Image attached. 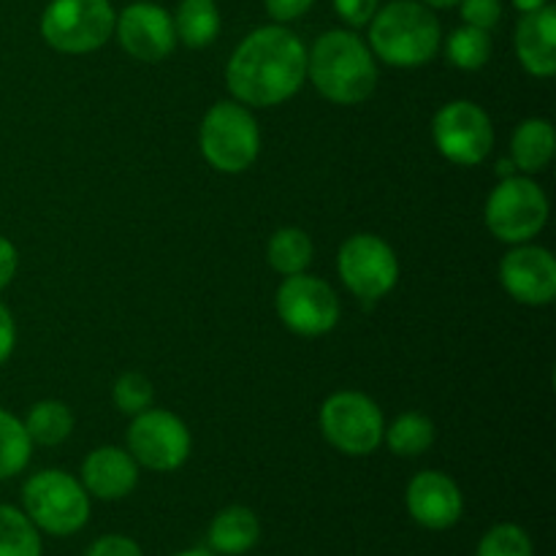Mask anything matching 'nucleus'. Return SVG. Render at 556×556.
<instances>
[{
  "instance_id": "1",
  "label": "nucleus",
  "mask_w": 556,
  "mask_h": 556,
  "mask_svg": "<svg viewBox=\"0 0 556 556\" xmlns=\"http://www.w3.org/2000/svg\"><path fill=\"white\" fill-rule=\"evenodd\" d=\"M307 79V47L282 25H264L242 38L226 65V85L239 103L277 106L296 96Z\"/></svg>"
},
{
  "instance_id": "29",
  "label": "nucleus",
  "mask_w": 556,
  "mask_h": 556,
  "mask_svg": "<svg viewBox=\"0 0 556 556\" xmlns=\"http://www.w3.org/2000/svg\"><path fill=\"white\" fill-rule=\"evenodd\" d=\"M459 14L465 25L492 30L503 20V0H459Z\"/></svg>"
},
{
  "instance_id": "10",
  "label": "nucleus",
  "mask_w": 556,
  "mask_h": 556,
  "mask_svg": "<svg viewBox=\"0 0 556 556\" xmlns=\"http://www.w3.org/2000/svg\"><path fill=\"white\" fill-rule=\"evenodd\" d=\"M432 139L445 161L456 166H478L492 155V117L472 101H451L434 114Z\"/></svg>"
},
{
  "instance_id": "8",
  "label": "nucleus",
  "mask_w": 556,
  "mask_h": 556,
  "mask_svg": "<svg viewBox=\"0 0 556 556\" xmlns=\"http://www.w3.org/2000/svg\"><path fill=\"white\" fill-rule=\"evenodd\" d=\"M320 432L340 454L369 456L383 443V410L362 391H337L320 407Z\"/></svg>"
},
{
  "instance_id": "23",
  "label": "nucleus",
  "mask_w": 556,
  "mask_h": 556,
  "mask_svg": "<svg viewBox=\"0 0 556 556\" xmlns=\"http://www.w3.org/2000/svg\"><path fill=\"white\" fill-rule=\"evenodd\" d=\"M386 445L396 456H421L434 443V424L421 413H402L383 432Z\"/></svg>"
},
{
  "instance_id": "12",
  "label": "nucleus",
  "mask_w": 556,
  "mask_h": 556,
  "mask_svg": "<svg viewBox=\"0 0 556 556\" xmlns=\"http://www.w3.org/2000/svg\"><path fill=\"white\" fill-rule=\"evenodd\" d=\"M275 307L286 329L299 337L329 334L340 324V299L320 277L291 275L277 288Z\"/></svg>"
},
{
  "instance_id": "28",
  "label": "nucleus",
  "mask_w": 556,
  "mask_h": 556,
  "mask_svg": "<svg viewBox=\"0 0 556 556\" xmlns=\"http://www.w3.org/2000/svg\"><path fill=\"white\" fill-rule=\"evenodd\" d=\"M476 556H535V548L519 525H497L481 538Z\"/></svg>"
},
{
  "instance_id": "11",
  "label": "nucleus",
  "mask_w": 556,
  "mask_h": 556,
  "mask_svg": "<svg viewBox=\"0 0 556 556\" xmlns=\"http://www.w3.org/2000/svg\"><path fill=\"white\" fill-rule=\"evenodd\" d=\"M337 271L353 296L364 299V302H378L396 288L400 261H396L391 244L380 237L356 233V237L345 239V244L340 248Z\"/></svg>"
},
{
  "instance_id": "37",
  "label": "nucleus",
  "mask_w": 556,
  "mask_h": 556,
  "mask_svg": "<svg viewBox=\"0 0 556 556\" xmlns=\"http://www.w3.org/2000/svg\"><path fill=\"white\" fill-rule=\"evenodd\" d=\"M174 556H217V554H215V552H210V548H190V552L174 554Z\"/></svg>"
},
{
  "instance_id": "30",
  "label": "nucleus",
  "mask_w": 556,
  "mask_h": 556,
  "mask_svg": "<svg viewBox=\"0 0 556 556\" xmlns=\"http://www.w3.org/2000/svg\"><path fill=\"white\" fill-rule=\"evenodd\" d=\"M85 556H144L139 543L125 535H103L96 543H90Z\"/></svg>"
},
{
  "instance_id": "16",
  "label": "nucleus",
  "mask_w": 556,
  "mask_h": 556,
  "mask_svg": "<svg viewBox=\"0 0 556 556\" xmlns=\"http://www.w3.org/2000/svg\"><path fill=\"white\" fill-rule=\"evenodd\" d=\"M136 483H139V462L130 456V451L117 448V445H101L90 451L81 465L85 492L106 503L128 497Z\"/></svg>"
},
{
  "instance_id": "32",
  "label": "nucleus",
  "mask_w": 556,
  "mask_h": 556,
  "mask_svg": "<svg viewBox=\"0 0 556 556\" xmlns=\"http://www.w3.org/2000/svg\"><path fill=\"white\" fill-rule=\"evenodd\" d=\"M315 0H264L266 11L275 22H293L313 9Z\"/></svg>"
},
{
  "instance_id": "6",
  "label": "nucleus",
  "mask_w": 556,
  "mask_h": 556,
  "mask_svg": "<svg viewBox=\"0 0 556 556\" xmlns=\"http://www.w3.org/2000/svg\"><path fill=\"white\" fill-rule=\"evenodd\" d=\"M114 14L109 0H49L41 14V36L65 54H87L114 36Z\"/></svg>"
},
{
  "instance_id": "13",
  "label": "nucleus",
  "mask_w": 556,
  "mask_h": 556,
  "mask_svg": "<svg viewBox=\"0 0 556 556\" xmlns=\"http://www.w3.org/2000/svg\"><path fill=\"white\" fill-rule=\"evenodd\" d=\"M114 36L119 47L141 63H161L177 47L174 16L163 5L147 0L125 5L114 22Z\"/></svg>"
},
{
  "instance_id": "5",
  "label": "nucleus",
  "mask_w": 556,
  "mask_h": 556,
  "mask_svg": "<svg viewBox=\"0 0 556 556\" xmlns=\"http://www.w3.org/2000/svg\"><path fill=\"white\" fill-rule=\"evenodd\" d=\"M199 147L204 161L217 172H248L261 152V130L253 112L239 101H217L201 119Z\"/></svg>"
},
{
  "instance_id": "24",
  "label": "nucleus",
  "mask_w": 556,
  "mask_h": 556,
  "mask_svg": "<svg viewBox=\"0 0 556 556\" xmlns=\"http://www.w3.org/2000/svg\"><path fill=\"white\" fill-rule=\"evenodd\" d=\"M33 454V440L14 413L0 407V481L20 476Z\"/></svg>"
},
{
  "instance_id": "35",
  "label": "nucleus",
  "mask_w": 556,
  "mask_h": 556,
  "mask_svg": "<svg viewBox=\"0 0 556 556\" xmlns=\"http://www.w3.org/2000/svg\"><path fill=\"white\" fill-rule=\"evenodd\" d=\"M514 5L521 11V14H532V11L546 9L548 0H514Z\"/></svg>"
},
{
  "instance_id": "18",
  "label": "nucleus",
  "mask_w": 556,
  "mask_h": 556,
  "mask_svg": "<svg viewBox=\"0 0 556 556\" xmlns=\"http://www.w3.org/2000/svg\"><path fill=\"white\" fill-rule=\"evenodd\" d=\"M258 516L244 505H228L212 519L206 541H210V552L217 556H242L258 543Z\"/></svg>"
},
{
  "instance_id": "4",
  "label": "nucleus",
  "mask_w": 556,
  "mask_h": 556,
  "mask_svg": "<svg viewBox=\"0 0 556 556\" xmlns=\"http://www.w3.org/2000/svg\"><path fill=\"white\" fill-rule=\"evenodd\" d=\"M25 516L38 532L68 538L90 521V494L79 478L63 470H41L22 486Z\"/></svg>"
},
{
  "instance_id": "25",
  "label": "nucleus",
  "mask_w": 556,
  "mask_h": 556,
  "mask_svg": "<svg viewBox=\"0 0 556 556\" xmlns=\"http://www.w3.org/2000/svg\"><path fill=\"white\" fill-rule=\"evenodd\" d=\"M0 556H41V532L11 505H0Z\"/></svg>"
},
{
  "instance_id": "36",
  "label": "nucleus",
  "mask_w": 556,
  "mask_h": 556,
  "mask_svg": "<svg viewBox=\"0 0 556 556\" xmlns=\"http://www.w3.org/2000/svg\"><path fill=\"white\" fill-rule=\"evenodd\" d=\"M424 5H429V9H451V5H456L459 0H421Z\"/></svg>"
},
{
  "instance_id": "9",
  "label": "nucleus",
  "mask_w": 556,
  "mask_h": 556,
  "mask_svg": "<svg viewBox=\"0 0 556 556\" xmlns=\"http://www.w3.org/2000/svg\"><path fill=\"white\" fill-rule=\"evenodd\" d=\"M193 438L188 424L168 410L147 407L128 427V451L152 472H174L188 462Z\"/></svg>"
},
{
  "instance_id": "33",
  "label": "nucleus",
  "mask_w": 556,
  "mask_h": 556,
  "mask_svg": "<svg viewBox=\"0 0 556 556\" xmlns=\"http://www.w3.org/2000/svg\"><path fill=\"white\" fill-rule=\"evenodd\" d=\"M16 345V326H14V315L9 313L5 304H0V367L9 362V356L14 353Z\"/></svg>"
},
{
  "instance_id": "2",
  "label": "nucleus",
  "mask_w": 556,
  "mask_h": 556,
  "mask_svg": "<svg viewBox=\"0 0 556 556\" xmlns=\"http://www.w3.org/2000/svg\"><path fill=\"white\" fill-rule=\"evenodd\" d=\"M307 76L326 101L356 106L378 87V63L356 33L329 30L307 52Z\"/></svg>"
},
{
  "instance_id": "17",
  "label": "nucleus",
  "mask_w": 556,
  "mask_h": 556,
  "mask_svg": "<svg viewBox=\"0 0 556 556\" xmlns=\"http://www.w3.org/2000/svg\"><path fill=\"white\" fill-rule=\"evenodd\" d=\"M516 54L527 74L548 76L556 74V9L546 5L541 11L525 14L516 25Z\"/></svg>"
},
{
  "instance_id": "21",
  "label": "nucleus",
  "mask_w": 556,
  "mask_h": 556,
  "mask_svg": "<svg viewBox=\"0 0 556 556\" xmlns=\"http://www.w3.org/2000/svg\"><path fill=\"white\" fill-rule=\"evenodd\" d=\"M313 239L307 231L288 226L271 233L269 244H266V261L282 277L302 275L313 264Z\"/></svg>"
},
{
  "instance_id": "31",
  "label": "nucleus",
  "mask_w": 556,
  "mask_h": 556,
  "mask_svg": "<svg viewBox=\"0 0 556 556\" xmlns=\"http://www.w3.org/2000/svg\"><path fill=\"white\" fill-rule=\"evenodd\" d=\"M380 9V0H334V11L342 16V22L351 27L369 25L375 11Z\"/></svg>"
},
{
  "instance_id": "15",
  "label": "nucleus",
  "mask_w": 556,
  "mask_h": 556,
  "mask_svg": "<svg viewBox=\"0 0 556 556\" xmlns=\"http://www.w3.org/2000/svg\"><path fill=\"white\" fill-rule=\"evenodd\" d=\"M407 514L424 530H451L465 514V497L454 478L440 470H424L407 483L405 492Z\"/></svg>"
},
{
  "instance_id": "27",
  "label": "nucleus",
  "mask_w": 556,
  "mask_h": 556,
  "mask_svg": "<svg viewBox=\"0 0 556 556\" xmlns=\"http://www.w3.org/2000/svg\"><path fill=\"white\" fill-rule=\"evenodd\" d=\"M112 400L119 413H125V416H139L147 407H152L155 389H152L150 378H144L141 372H125L114 380Z\"/></svg>"
},
{
  "instance_id": "19",
  "label": "nucleus",
  "mask_w": 556,
  "mask_h": 556,
  "mask_svg": "<svg viewBox=\"0 0 556 556\" xmlns=\"http://www.w3.org/2000/svg\"><path fill=\"white\" fill-rule=\"evenodd\" d=\"M556 150L554 125L543 117H530L519 123L510 139V161L525 174L546 172Z\"/></svg>"
},
{
  "instance_id": "7",
  "label": "nucleus",
  "mask_w": 556,
  "mask_h": 556,
  "mask_svg": "<svg viewBox=\"0 0 556 556\" xmlns=\"http://www.w3.org/2000/svg\"><path fill=\"white\" fill-rule=\"evenodd\" d=\"M483 220L494 239L505 244H525L543 231L548 220V199L530 177H505L489 193Z\"/></svg>"
},
{
  "instance_id": "22",
  "label": "nucleus",
  "mask_w": 556,
  "mask_h": 556,
  "mask_svg": "<svg viewBox=\"0 0 556 556\" xmlns=\"http://www.w3.org/2000/svg\"><path fill=\"white\" fill-rule=\"evenodd\" d=\"M22 424H25L33 443L60 445L74 432V413H71V407L65 402L43 400L30 407V413H27V418Z\"/></svg>"
},
{
  "instance_id": "20",
  "label": "nucleus",
  "mask_w": 556,
  "mask_h": 556,
  "mask_svg": "<svg viewBox=\"0 0 556 556\" xmlns=\"http://www.w3.org/2000/svg\"><path fill=\"white\" fill-rule=\"evenodd\" d=\"M174 30H177V41L190 49H204L215 43V38L220 36V11L215 0H179Z\"/></svg>"
},
{
  "instance_id": "3",
  "label": "nucleus",
  "mask_w": 556,
  "mask_h": 556,
  "mask_svg": "<svg viewBox=\"0 0 556 556\" xmlns=\"http://www.w3.org/2000/svg\"><path fill=\"white\" fill-rule=\"evenodd\" d=\"M443 30L421 0H391L369 20V49L394 68H418L434 60Z\"/></svg>"
},
{
  "instance_id": "14",
  "label": "nucleus",
  "mask_w": 556,
  "mask_h": 556,
  "mask_svg": "<svg viewBox=\"0 0 556 556\" xmlns=\"http://www.w3.org/2000/svg\"><path fill=\"white\" fill-rule=\"evenodd\" d=\"M500 282L510 299L527 307H543L556 296V258L546 248L519 244L500 264Z\"/></svg>"
},
{
  "instance_id": "26",
  "label": "nucleus",
  "mask_w": 556,
  "mask_h": 556,
  "mask_svg": "<svg viewBox=\"0 0 556 556\" xmlns=\"http://www.w3.org/2000/svg\"><path fill=\"white\" fill-rule=\"evenodd\" d=\"M445 54H448V60L456 68L478 71L492 58V36H489V30H481V27L462 25L448 36Z\"/></svg>"
},
{
  "instance_id": "34",
  "label": "nucleus",
  "mask_w": 556,
  "mask_h": 556,
  "mask_svg": "<svg viewBox=\"0 0 556 556\" xmlns=\"http://www.w3.org/2000/svg\"><path fill=\"white\" fill-rule=\"evenodd\" d=\"M16 266H20V253H16L14 242H9L5 237H0V291L14 280Z\"/></svg>"
}]
</instances>
